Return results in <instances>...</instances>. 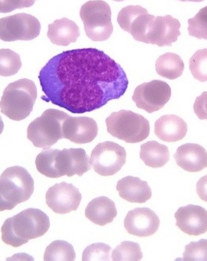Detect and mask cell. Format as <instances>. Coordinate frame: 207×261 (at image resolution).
Here are the masks:
<instances>
[{"label":"cell","mask_w":207,"mask_h":261,"mask_svg":"<svg viewBox=\"0 0 207 261\" xmlns=\"http://www.w3.org/2000/svg\"><path fill=\"white\" fill-rule=\"evenodd\" d=\"M39 80L44 93L41 99L78 114L120 98L129 85L122 66L95 48L54 56L39 72Z\"/></svg>","instance_id":"6da1fadb"},{"label":"cell","mask_w":207,"mask_h":261,"mask_svg":"<svg viewBox=\"0 0 207 261\" xmlns=\"http://www.w3.org/2000/svg\"><path fill=\"white\" fill-rule=\"evenodd\" d=\"M50 228V220L44 212L28 208L6 220L1 228L2 240L7 245L18 248L30 240L43 237Z\"/></svg>","instance_id":"7a4b0ae2"},{"label":"cell","mask_w":207,"mask_h":261,"mask_svg":"<svg viewBox=\"0 0 207 261\" xmlns=\"http://www.w3.org/2000/svg\"><path fill=\"white\" fill-rule=\"evenodd\" d=\"M37 98V88L32 80L22 79L6 87L0 101L1 113L14 121L29 116Z\"/></svg>","instance_id":"3957f363"},{"label":"cell","mask_w":207,"mask_h":261,"mask_svg":"<svg viewBox=\"0 0 207 261\" xmlns=\"http://www.w3.org/2000/svg\"><path fill=\"white\" fill-rule=\"evenodd\" d=\"M34 192V180L21 166L8 168L0 176V212L12 210L28 201Z\"/></svg>","instance_id":"277c9868"},{"label":"cell","mask_w":207,"mask_h":261,"mask_svg":"<svg viewBox=\"0 0 207 261\" xmlns=\"http://www.w3.org/2000/svg\"><path fill=\"white\" fill-rule=\"evenodd\" d=\"M69 115L63 111L49 109L30 123L28 138L35 147L50 149L63 139V124Z\"/></svg>","instance_id":"5b68a950"},{"label":"cell","mask_w":207,"mask_h":261,"mask_svg":"<svg viewBox=\"0 0 207 261\" xmlns=\"http://www.w3.org/2000/svg\"><path fill=\"white\" fill-rule=\"evenodd\" d=\"M110 135L126 143L143 142L150 135V123L140 114L131 111L114 112L106 119Z\"/></svg>","instance_id":"8992f818"},{"label":"cell","mask_w":207,"mask_h":261,"mask_svg":"<svg viewBox=\"0 0 207 261\" xmlns=\"http://www.w3.org/2000/svg\"><path fill=\"white\" fill-rule=\"evenodd\" d=\"M80 17L89 39L94 42L110 39L114 27L111 22V8L108 3L102 0L88 1L82 6Z\"/></svg>","instance_id":"52a82bcc"},{"label":"cell","mask_w":207,"mask_h":261,"mask_svg":"<svg viewBox=\"0 0 207 261\" xmlns=\"http://www.w3.org/2000/svg\"><path fill=\"white\" fill-rule=\"evenodd\" d=\"M126 152L122 146L113 142L98 144L91 155V166L95 173L108 177L116 174L126 163Z\"/></svg>","instance_id":"ba28073f"},{"label":"cell","mask_w":207,"mask_h":261,"mask_svg":"<svg viewBox=\"0 0 207 261\" xmlns=\"http://www.w3.org/2000/svg\"><path fill=\"white\" fill-rule=\"evenodd\" d=\"M40 31V22L32 15L16 14L0 19V39L4 42L32 40Z\"/></svg>","instance_id":"9c48e42d"},{"label":"cell","mask_w":207,"mask_h":261,"mask_svg":"<svg viewBox=\"0 0 207 261\" xmlns=\"http://www.w3.org/2000/svg\"><path fill=\"white\" fill-rule=\"evenodd\" d=\"M171 97V89L166 82L153 80L136 87L132 99L138 108L149 114L163 108Z\"/></svg>","instance_id":"30bf717a"},{"label":"cell","mask_w":207,"mask_h":261,"mask_svg":"<svg viewBox=\"0 0 207 261\" xmlns=\"http://www.w3.org/2000/svg\"><path fill=\"white\" fill-rule=\"evenodd\" d=\"M154 19L147 10L139 5L127 6L118 13V23L125 32L133 36L136 41L145 42L150 22Z\"/></svg>","instance_id":"8fae6325"},{"label":"cell","mask_w":207,"mask_h":261,"mask_svg":"<svg viewBox=\"0 0 207 261\" xmlns=\"http://www.w3.org/2000/svg\"><path fill=\"white\" fill-rule=\"evenodd\" d=\"M82 194L72 184L62 182L55 185L47 190L46 202L56 214H66L78 210Z\"/></svg>","instance_id":"7c38bea8"},{"label":"cell","mask_w":207,"mask_h":261,"mask_svg":"<svg viewBox=\"0 0 207 261\" xmlns=\"http://www.w3.org/2000/svg\"><path fill=\"white\" fill-rule=\"evenodd\" d=\"M181 23L171 15L154 17L150 22L145 43L158 46H171L177 40Z\"/></svg>","instance_id":"4fadbf2b"},{"label":"cell","mask_w":207,"mask_h":261,"mask_svg":"<svg viewBox=\"0 0 207 261\" xmlns=\"http://www.w3.org/2000/svg\"><path fill=\"white\" fill-rule=\"evenodd\" d=\"M160 220L157 214L148 208H137L128 213L124 220V226L128 233L147 238L157 232Z\"/></svg>","instance_id":"5bb4252c"},{"label":"cell","mask_w":207,"mask_h":261,"mask_svg":"<svg viewBox=\"0 0 207 261\" xmlns=\"http://www.w3.org/2000/svg\"><path fill=\"white\" fill-rule=\"evenodd\" d=\"M176 225L190 236L207 232V211L201 206L188 204L178 208L174 214Z\"/></svg>","instance_id":"9a60e30c"},{"label":"cell","mask_w":207,"mask_h":261,"mask_svg":"<svg viewBox=\"0 0 207 261\" xmlns=\"http://www.w3.org/2000/svg\"><path fill=\"white\" fill-rule=\"evenodd\" d=\"M57 169L60 177L63 176L80 177L91 170L90 159L84 149H63L58 151Z\"/></svg>","instance_id":"2e32d148"},{"label":"cell","mask_w":207,"mask_h":261,"mask_svg":"<svg viewBox=\"0 0 207 261\" xmlns=\"http://www.w3.org/2000/svg\"><path fill=\"white\" fill-rule=\"evenodd\" d=\"M98 125L88 117L69 116L63 124V136L76 144L90 143L98 135Z\"/></svg>","instance_id":"e0dca14e"},{"label":"cell","mask_w":207,"mask_h":261,"mask_svg":"<svg viewBox=\"0 0 207 261\" xmlns=\"http://www.w3.org/2000/svg\"><path fill=\"white\" fill-rule=\"evenodd\" d=\"M174 156L177 166L186 171L195 173L207 168L206 150L198 144L181 145Z\"/></svg>","instance_id":"ac0fdd59"},{"label":"cell","mask_w":207,"mask_h":261,"mask_svg":"<svg viewBox=\"0 0 207 261\" xmlns=\"http://www.w3.org/2000/svg\"><path fill=\"white\" fill-rule=\"evenodd\" d=\"M187 133V122L174 114L163 115L154 123V134L163 142H178L185 138Z\"/></svg>","instance_id":"d6986e66"},{"label":"cell","mask_w":207,"mask_h":261,"mask_svg":"<svg viewBox=\"0 0 207 261\" xmlns=\"http://www.w3.org/2000/svg\"><path fill=\"white\" fill-rule=\"evenodd\" d=\"M116 190L119 196L129 202L143 204L152 197L151 190L147 182L132 176L118 180Z\"/></svg>","instance_id":"ffe728a7"},{"label":"cell","mask_w":207,"mask_h":261,"mask_svg":"<svg viewBox=\"0 0 207 261\" xmlns=\"http://www.w3.org/2000/svg\"><path fill=\"white\" fill-rule=\"evenodd\" d=\"M85 216L94 224L104 226L112 222L116 217L115 202L107 197L93 199L86 208Z\"/></svg>","instance_id":"44dd1931"},{"label":"cell","mask_w":207,"mask_h":261,"mask_svg":"<svg viewBox=\"0 0 207 261\" xmlns=\"http://www.w3.org/2000/svg\"><path fill=\"white\" fill-rule=\"evenodd\" d=\"M80 36L78 25L67 18L57 19L49 24L47 37L53 44L67 46L75 42Z\"/></svg>","instance_id":"7402d4cb"},{"label":"cell","mask_w":207,"mask_h":261,"mask_svg":"<svg viewBox=\"0 0 207 261\" xmlns=\"http://www.w3.org/2000/svg\"><path fill=\"white\" fill-rule=\"evenodd\" d=\"M140 159L147 166L161 168L170 160V152L167 145L150 141L141 145Z\"/></svg>","instance_id":"603a6c76"},{"label":"cell","mask_w":207,"mask_h":261,"mask_svg":"<svg viewBox=\"0 0 207 261\" xmlns=\"http://www.w3.org/2000/svg\"><path fill=\"white\" fill-rule=\"evenodd\" d=\"M185 65L178 55L164 54L157 59L156 69L158 74L167 80H174L183 74Z\"/></svg>","instance_id":"cb8c5ba5"},{"label":"cell","mask_w":207,"mask_h":261,"mask_svg":"<svg viewBox=\"0 0 207 261\" xmlns=\"http://www.w3.org/2000/svg\"><path fill=\"white\" fill-rule=\"evenodd\" d=\"M59 149H43L36 158L35 165L38 171L50 178H59L57 169V153Z\"/></svg>","instance_id":"d4e9b609"},{"label":"cell","mask_w":207,"mask_h":261,"mask_svg":"<svg viewBox=\"0 0 207 261\" xmlns=\"http://www.w3.org/2000/svg\"><path fill=\"white\" fill-rule=\"evenodd\" d=\"M75 259L74 247L65 241H56L46 247L43 259L46 261H73Z\"/></svg>","instance_id":"484cf974"},{"label":"cell","mask_w":207,"mask_h":261,"mask_svg":"<svg viewBox=\"0 0 207 261\" xmlns=\"http://www.w3.org/2000/svg\"><path fill=\"white\" fill-rule=\"evenodd\" d=\"M22 66L19 54L10 49H0V76L15 75Z\"/></svg>","instance_id":"4316f807"},{"label":"cell","mask_w":207,"mask_h":261,"mask_svg":"<svg viewBox=\"0 0 207 261\" xmlns=\"http://www.w3.org/2000/svg\"><path fill=\"white\" fill-rule=\"evenodd\" d=\"M143 256L138 243L123 241L115 248L111 259L114 261H137L143 259Z\"/></svg>","instance_id":"83f0119b"},{"label":"cell","mask_w":207,"mask_h":261,"mask_svg":"<svg viewBox=\"0 0 207 261\" xmlns=\"http://www.w3.org/2000/svg\"><path fill=\"white\" fill-rule=\"evenodd\" d=\"M190 70L195 80L202 83L207 82V49L194 53L190 59Z\"/></svg>","instance_id":"f1b7e54d"},{"label":"cell","mask_w":207,"mask_h":261,"mask_svg":"<svg viewBox=\"0 0 207 261\" xmlns=\"http://www.w3.org/2000/svg\"><path fill=\"white\" fill-rule=\"evenodd\" d=\"M189 35L198 39L207 40V6L188 20Z\"/></svg>","instance_id":"f546056e"},{"label":"cell","mask_w":207,"mask_h":261,"mask_svg":"<svg viewBox=\"0 0 207 261\" xmlns=\"http://www.w3.org/2000/svg\"><path fill=\"white\" fill-rule=\"evenodd\" d=\"M183 259L185 261H207V240H200L198 242H191L186 245Z\"/></svg>","instance_id":"4dcf8cb0"},{"label":"cell","mask_w":207,"mask_h":261,"mask_svg":"<svg viewBox=\"0 0 207 261\" xmlns=\"http://www.w3.org/2000/svg\"><path fill=\"white\" fill-rule=\"evenodd\" d=\"M111 248L104 243H96L87 247L83 253L84 261L110 260Z\"/></svg>","instance_id":"1f68e13d"},{"label":"cell","mask_w":207,"mask_h":261,"mask_svg":"<svg viewBox=\"0 0 207 261\" xmlns=\"http://www.w3.org/2000/svg\"><path fill=\"white\" fill-rule=\"evenodd\" d=\"M36 0H0V13H10L16 9L30 8Z\"/></svg>","instance_id":"d6a6232c"},{"label":"cell","mask_w":207,"mask_h":261,"mask_svg":"<svg viewBox=\"0 0 207 261\" xmlns=\"http://www.w3.org/2000/svg\"><path fill=\"white\" fill-rule=\"evenodd\" d=\"M194 113L199 119L207 121V92L198 96L194 104Z\"/></svg>","instance_id":"836d02e7"},{"label":"cell","mask_w":207,"mask_h":261,"mask_svg":"<svg viewBox=\"0 0 207 261\" xmlns=\"http://www.w3.org/2000/svg\"><path fill=\"white\" fill-rule=\"evenodd\" d=\"M197 193L202 201L207 202V175L202 177L197 183Z\"/></svg>","instance_id":"e575fe53"},{"label":"cell","mask_w":207,"mask_h":261,"mask_svg":"<svg viewBox=\"0 0 207 261\" xmlns=\"http://www.w3.org/2000/svg\"><path fill=\"white\" fill-rule=\"evenodd\" d=\"M4 121H3L2 117L0 116V135L2 134L3 130H4Z\"/></svg>","instance_id":"d590c367"},{"label":"cell","mask_w":207,"mask_h":261,"mask_svg":"<svg viewBox=\"0 0 207 261\" xmlns=\"http://www.w3.org/2000/svg\"><path fill=\"white\" fill-rule=\"evenodd\" d=\"M179 1H183V2H202L204 0H179Z\"/></svg>","instance_id":"8d00e7d4"},{"label":"cell","mask_w":207,"mask_h":261,"mask_svg":"<svg viewBox=\"0 0 207 261\" xmlns=\"http://www.w3.org/2000/svg\"><path fill=\"white\" fill-rule=\"evenodd\" d=\"M114 1H116V2H122V1H125V0H114Z\"/></svg>","instance_id":"74e56055"}]
</instances>
